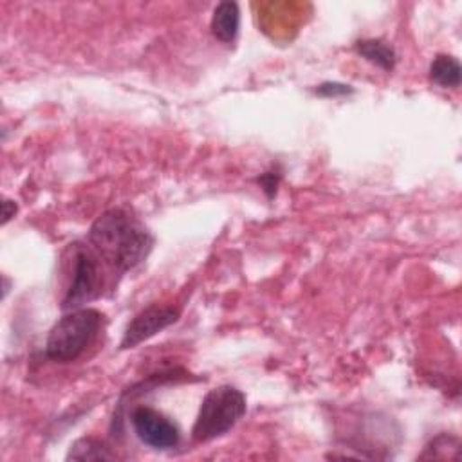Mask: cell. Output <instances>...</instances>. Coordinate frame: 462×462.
Returning <instances> with one entry per match:
<instances>
[{
    "label": "cell",
    "mask_w": 462,
    "mask_h": 462,
    "mask_svg": "<svg viewBox=\"0 0 462 462\" xmlns=\"http://www.w3.org/2000/svg\"><path fill=\"white\" fill-rule=\"evenodd\" d=\"M89 246L118 273H127L150 255L154 237L129 209L112 208L91 226Z\"/></svg>",
    "instance_id": "6da1fadb"
},
{
    "label": "cell",
    "mask_w": 462,
    "mask_h": 462,
    "mask_svg": "<svg viewBox=\"0 0 462 462\" xmlns=\"http://www.w3.org/2000/svg\"><path fill=\"white\" fill-rule=\"evenodd\" d=\"M103 315L91 307L67 311L49 331L46 356L57 363L76 361L96 340Z\"/></svg>",
    "instance_id": "7a4b0ae2"
},
{
    "label": "cell",
    "mask_w": 462,
    "mask_h": 462,
    "mask_svg": "<svg viewBox=\"0 0 462 462\" xmlns=\"http://www.w3.org/2000/svg\"><path fill=\"white\" fill-rule=\"evenodd\" d=\"M248 401L243 390L222 385L209 390L199 408L191 428V437L197 442H208L222 437L234 428L246 413Z\"/></svg>",
    "instance_id": "3957f363"
},
{
    "label": "cell",
    "mask_w": 462,
    "mask_h": 462,
    "mask_svg": "<svg viewBox=\"0 0 462 462\" xmlns=\"http://www.w3.org/2000/svg\"><path fill=\"white\" fill-rule=\"evenodd\" d=\"M102 259L91 246H78L73 257L71 282L62 300V309L75 311L96 300L102 295Z\"/></svg>",
    "instance_id": "277c9868"
},
{
    "label": "cell",
    "mask_w": 462,
    "mask_h": 462,
    "mask_svg": "<svg viewBox=\"0 0 462 462\" xmlns=\"http://www.w3.org/2000/svg\"><path fill=\"white\" fill-rule=\"evenodd\" d=\"M130 422L136 437L154 449H172L181 442L177 424L150 406H136Z\"/></svg>",
    "instance_id": "5b68a950"
},
{
    "label": "cell",
    "mask_w": 462,
    "mask_h": 462,
    "mask_svg": "<svg viewBox=\"0 0 462 462\" xmlns=\"http://www.w3.org/2000/svg\"><path fill=\"white\" fill-rule=\"evenodd\" d=\"M179 320V311L170 306H150L138 313L127 325L121 338V351L134 349L154 338Z\"/></svg>",
    "instance_id": "8992f818"
},
{
    "label": "cell",
    "mask_w": 462,
    "mask_h": 462,
    "mask_svg": "<svg viewBox=\"0 0 462 462\" xmlns=\"http://www.w3.org/2000/svg\"><path fill=\"white\" fill-rule=\"evenodd\" d=\"M241 30V10L237 3H220L211 15V33L222 44H231Z\"/></svg>",
    "instance_id": "52a82bcc"
},
{
    "label": "cell",
    "mask_w": 462,
    "mask_h": 462,
    "mask_svg": "<svg viewBox=\"0 0 462 462\" xmlns=\"http://www.w3.org/2000/svg\"><path fill=\"white\" fill-rule=\"evenodd\" d=\"M354 51L358 57L365 58L369 64L379 67L385 73L394 71L397 57L394 48L381 40V39H365V40H358L354 44Z\"/></svg>",
    "instance_id": "ba28073f"
},
{
    "label": "cell",
    "mask_w": 462,
    "mask_h": 462,
    "mask_svg": "<svg viewBox=\"0 0 462 462\" xmlns=\"http://www.w3.org/2000/svg\"><path fill=\"white\" fill-rule=\"evenodd\" d=\"M430 80L440 89H457L462 78V67L451 55H437L430 64Z\"/></svg>",
    "instance_id": "9c48e42d"
},
{
    "label": "cell",
    "mask_w": 462,
    "mask_h": 462,
    "mask_svg": "<svg viewBox=\"0 0 462 462\" xmlns=\"http://www.w3.org/2000/svg\"><path fill=\"white\" fill-rule=\"evenodd\" d=\"M114 458H116V453H112L103 440L94 437L78 439L67 453V460H114Z\"/></svg>",
    "instance_id": "30bf717a"
},
{
    "label": "cell",
    "mask_w": 462,
    "mask_h": 462,
    "mask_svg": "<svg viewBox=\"0 0 462 462\" xmlns=\"http://www.w3.org/2000/svg\"><path fill=\"white\" fill-rule=\"evenodd\" d=\"M315 94L320 98H327V100H338V98H347V96L354 94V87L347 85V84H340V82H324V84L316 85Z\"/></svg>",
    "instance_id": "8fae6325"
},
{
    "label": "cell",
    "mask_w": 462,
    "mask_h": 462,
    "mask_svg": "<svg viewBox=\"0 0 462 462\" xmlns=\"http://www.w3.org/2000/svg\"><path fill=\"white\" fill-rule=\"evenodd\" d=\"M280 179H282V173L279 168H271L264 173H261L255 182L262 188V191L268 195V199H273L277 195V190H279V184H280Z\"/></svg>",
    "instance_id": "7c38bea8"
},
{
    "label": "cell",
    "mask_w": 462,
    "mask_h": 462,
    "mask_svg": "<svg viewBox=\"0 0 462 462\" xmlns=\"http://www.w3.org/2000/svg\"><path fill=\"white\" fill-rule=\"evenodd\" d=\"M19 211V206L15 200L12 199H4L3 200V224H8Z\"/></svg>",
    "instance_id": "4fadbf2b"
}]
</instances>
